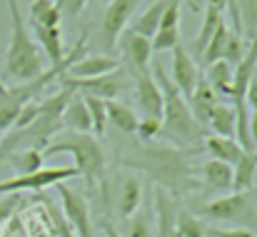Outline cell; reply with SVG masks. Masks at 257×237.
Segmentation results:
<instances>
[{"label":"cell","instance_id":"836d02e7","mask_svg":"<svg viewBox=\"0 0 257 237\" xmlns=\"http://www.w3.org/2000/svg\"><path fill=\"white\" fill-rule=\"evenodd\" d=\"M160 133H163L160 117H143V120H138L135 135L140 138V143H155V138H160Z\"/></svg>","mask_w":257,"mask_h":237},{"label":"cell","instance_id":"44dd1931","mask_svg":"<svg viewBox=\"0 0 257 237\" xmlns=\"http://www.w3.org/2000/svg\"><path fill=\"white\" fill-rule=\"evenodd\" d=\"M105 115H107V125H112L117 133L122 135H135L138 130V115L130 105L120 102V100H107L105 102Z\"/></svg>","mask_w":257,"mask_h":237},{"label":"cell","instance_id":"d6a6232c","mask_svg":"<svg viewBox=\"0 0 257 237\" xmlns=\"http://www.w3.org/2000/svg\"><path fill=\"white\" fill-rule=\"evenodd\" d=\"M245 40H242V35H237V33H232L230 30V35H227V43H225V53H222V60L225 63H230L232 68L245 58Z\"/></svg>","mask_w":257,"mask_h":237},{"label":"cell","instance_id":"6da1fadb","mask_svg":"<svg viewBox=\"0 0 257 237\" xmlns=\"http://www.w3.org/2000/svg\"><path fill=\"white\" fill-rule=\"evenodd\" d=\"M195 150H182L163 143H140L133 150H125L117 162L133 172H145L150 185L163 187L170 195L192 192L200 187L197 182V165Z\"/></svg>","mask_w":257,"mask_h":237},{"label":"cell","instance_id":"ba28073f","mask_svg":"<svg viewBox=\"0 0 257 237\" xmlns=\"http://www.w3.org/2000/svg\"><path fill=\"white\" fill-rule=\"evenodd\" d=\"M143 0H107L100 25H97V43L110 53L117 45V38L122 35V30L130 25L133 15L138 13Z\"/></svg>","mask_w":257,"mask_h":237},{"label":"cell","instance_id":"d6986e66","mask_svg":"<svg viewBox=\"0 0 257 237\" xmlns=\"http://www.w3.org/2000/svg\"><path fill=\"white\" fill-rule=\"evenodd\" d=\"M28 28H30L33 40L38 43V48H43V53L50 58V63H53V65H58V63L65 58L60 28H43V25H35V23H30Z\"/></svg>","mask_w":257,"mask_h":237},{"label":"cell","instance_id":"f35d334b","mask_svg":"<svg viewBox=\"0 0 257 237\" xmlns=\"http://www.w3.org/2000/svg\"><path fill=\"white\" fill-rule=\"evenodd\" d=\"M250 140L257 148V112H250Z\"/></svg>","mask_w":257,"mask_h":237},{"label":"cell","instance_id":"1f68e13d","mask_svg":"<svg viewBox=\"0 0 257 237\" xmlns=\"http://www.w3.org/2000/svg\"><path fill=\"white\" fill-rule=\"evenodd\" d=\"M235 8L240 15L242 35H247L250 40L257 38V0H235Z\"/></svg>","mask_w":257,"mask_h":237},{"label":"cell","instance_id":"4316f807","mask_svg":"<svg viewBox=\"0 0 257 237\" xmlns=\"http://www.w3.org/2000/svg\"><path fill=\"white\" fill-rule=\"evenodd\" d=\"M60 13L53 0H33L30 3V23L43 28H60Z\"/></svg>","mask_w":257,"mask_h":237},{"label":"cell","instance_id":"603a6c76","mask_svg":"<svg viewBox=\"0 0 257 237\" xmlns=\"http://www.w3.org/2000/svg\"><path fill=\"white\" fill-rule=\"evenodd\" d=\"M63 128L73 130V133H90V115H87L83 95L73 92V97L68 100V105L63 110Z\"/></svg>","mask_w":257,"mask_h":237},{"label":"cell","instance_id":"f1b7e54d","mask_svg":"<svg viewBox=\"0 0 257 237\" xmlns=\"http://www.w3.org/2000/svg\"><path fill=\"white\" fill-rule=\"evenodd\" d=\"M205 80L210 82V87H212L220 97H225L227 90H230V82H232V65L225 63V60H217V63L207 65Z\"/></svg>","mask_w":257,"mask_h":237},{"label":"cell","instance_id":"d590c367","mask_svg":"<svg viewBox=\"0 0 257 237\" xmlns=\"http://www.w3.org/2000/svg\"><path fill=\"white\" fill-rule=\"evenodd\" d=\"M207 235H212V237H255V232L247 230V227H212V230H207Z\"/></svg>","mask_w":257,"mask_h":237},{"label":"cell","instance_id":"d4e9b609","mask_svg":"<svg viewBox=\"0 0 257 237\" xmlns=\"http://www.w3.org/2000/svg\"><path fill=\"white\" fill-rule=\"evenodd\" d=\"M220 23H222V13L215 10V8H210V5H205V8H202V23H200L197 38H195V43H192V50H195L197 58H200L202 50L207 48V43H210V38L215 35V30H217Z\"/></svg>","mask_w":257,"mask_h":237},{"label":"cell","instance_id":"8d00e7d4","mask_svg":"<svg viewBox=\"0 0 257 237\" xmlns=\"http://www.w3.org/2000/svg\"><path fill=\"white\" fill-rule=\"evenodd\" d=\"M18 202H20V195H5V197L0 200V222L13 215V210H15Z\"/></svg>","mask_w":257,"mask_h":237},{"label":"cell","instance_id":"ac0fdd59","mask_svg":"<svg viewBox=\"0 0 257 237\" xmlns=\"http://www.w3.org/2000/svg\"><path fill=\"white\" fill-rule=\"evenodd\" d=\"M235 123H237V115H235V107L230 102H217L207 117H205V130L215 133L217 138H235Z\"/></svg>","mask_w":257,"mask_h":237},{"label":"cell","instance_id":"484cf974","mask_svg":"<svg viewBox=\"0 0 257 237\" xmlns=\"http://www.w3.org/2000/svg\"><path fill=\"white\" fill-rule=\"evenodd\" d=\"M43 160H45L43 153H38V150H15L8 158H3V162H8L18 175H30V172L43 170Z\"/></svg>","mask_w":257,"mask_h":237},{"label":"cell","instance_id":"8fae6325","mask_svg":"<svg viewBox=\"0 0 257 237\" xmlns=\"http://www.w3.org/2000/svg\"><path fill=\"white\" fill-rule=\"evenodd\" d=\"M133 78V90L138 95V105L145 117H163V92L158 80L153 78L150 68L148 70H135L130 73Z\"/></svg>","mask_w":257,"mask_h":237},{"label":"cell","instance_id":"52a82bcc","mask_svg":"<svg viewBox=\"0 0 257 237\" xmlns=\"http://www.w3.org/2000/svg\"><path fill=\"white\" fill-rule=\"evenodd\" d=\"M70 177H78V170L73 165H58V167H43L30 175H15L10 180H0V195H20V192H40L45 187L60 185Z\"/></svg>","mask_w":257,"mask_h":237},{"label":"cell","instance_id":"7402d4cb","mask_svg":"<svg viewBox=\"0 0 257 237\" xmlns=\"http://www.w3.org/2000/svg\"><path fill=\"white\" fill-rule=\"evenodd\" d=\"M165 8H168V0H155V3H150V5L133 20L130 30L138 33V35H143V38H148V40H153V35L158 33V25H160V18H163Z\"/></svg>","mask_w":257,"mask_h":237},{"label":"cell","instance_id":"9c48e42d","mask_svg":"<svg viewBox=\"0 0 257 237\" xmlns=\"http://www.w3.org/2000/svg\"><path fill=\"white\" fill-rule=\"evenodd\" d=\"M58 195H60V207L63 215L68 220V225L73 227L75 237H95V225H92V215H90V205L87 200L73 187H68L65 182L55 185Z\"/></svg>","mask_w":257,"mask_h":237},{"label":"cell","instance_id":"e575fe53","mask_svg":"<svg viewBox=\"0 0 257 237\" xmlns=\"http://www.w3.org/2000/svg\"><path fill=\"white\" fill-rule=\"evenodd\" d=\"M85 5H87V0H55V8H58L60 18H68V20L78 18L85 10Z\"/></svg>","mask_w":257,"mask_h":237},{"label":"cell","instance_id":"8992f818","mask_svg":"<svg viewBox=\"0 0 257 237\" xmlns=\"http://www.w3.org/2000/svg\"><path fill=\"white\" fill-rule=\"evenodd\" d=\"M63 80V87L78 92V95H90V97H97V100H117L120 95L130 92L133 90V78L125 68H115L105 75H97V78H85V80H70V78H60Z\"/></svg>","mask_w":257,"mask_h":237},{"label":"cell","instance_id":"ffe728a7","mask_svg":"<svg viewBox=\"0 0 257 237\" xmlns=\"http://www.w3.org/2000/svg\"><path fill=\"white\" fill-rule=\"evenodd\" d=\"M217 102H220V95L210 87V82L205 80V75H200V78H197V85H195V90H192V97L187 100V105H190L195 120H197L202 128H205V117H207V112H210Z\"/></svg>","mask_w":257,"mask_h":237},{"label":"cell","instance_id":"7bdbcfd3","mask_svg":"<svg viewBox=\"0 0 257 237\" xmlns=\"http://www.w3.org/2000/svg\"><path fill=\"white\" fill-rule=\"evenodd\" d=\"M255 185H257V180H255Z\"/></svg>","mask_w":257,"mask_h":237},{"label":"cell","instance_id":"74e56055","mask_svg":"<svg viewBox=\"0 0 257 237\" xmlns=\"http://www.w3.org/2000/svg\"><path fill=\"white\" fill-rule=\"evenodd\" d=\"M245 105L250 112H257V78H252L250 87H247V95H245Z\"/></svg>","mask_w":257,"mask_h":237},{"label":"cell","instance_id":"83f0119b","mask_svg":"<svg viewBox=\"0 0 257 237\" xmlns=\"http://www.w3.org/2000/svg\"><path fill=\"white\" fill-rule=\"evenodd\" d=\"M175 230L180 237H207V225L202 217H197L190 210H177L175 212Z\"/></svg>","mask_w":257,"mask_h":237},{"label":"cell","instance_id":"f546056e","mask_svg":"<svg viewBox=\"0 0 257 237\" xmlns=\"http://www.w3.org/2000/svg\"><path fill=\"white\" fill-rule=\"evenodd\" d=\"M227 35H230V28H227V23L222 20V23L217 25L215 35L210 38L207 48H205V50H202V55H200V63H202L205 68H207V65H212V63H217V60H222V53H225Z\"/></svg>","mask_w":257,"mask_h":237},{"label":"cell","instance_id":"5b68a950","mask_svg":"<svg viewBox=\"0 0 257 237\" xmlns=\"http://www.w3.org/2000/svg\"><path fill=\"white\" fill-rule=\"evenodd\" d=\"M200 215L210 222H222L227 227H257V195L252 190H230L200 207Z\"/></svg>","mask_w":257,"mask_h":237},{"label":"cell","instance_id":"9a60e30c","mask_svg":"<svg viewBox=\"0 0 257 237\" xmlns=\"http://www.w3.org/2000/svg\"><path fill=\"white\" fill-rule=\"evenodd\" d=\"M120 68L117 58H110L105 53H85L63 78H70V80H85V78H97V75H105L110 70Z\"/></svg>","mask_w":257,"mask_h":237},{"label":"cell","instance_id":"cb8c5ba5","mask_svg":"<svg viewBox=\"0 0 257 237\" xmlns=\"http://www.w3.org/2000/svg\"><path fill=\"white\" fill-rule=\"evenodd\" d=\"M257 180V150L245 153L232 165V190H252Z\"/></svg>","mask_w":257,"mask_h":237},{"label":"cell","instance_id":"5bb4252c","mask_svg":"<svg viewBox=\"0 0 257 237\" xmlns=\"http://www.w3.org/2000/svg\"><path fill=\"white\" fill-rule=\"evenodd\" d=\"M197 182L210 190V192H230L232 190V167L225 165V162H217V160H202L200 167H197Z\"/></svg>","mask_w":257,"mask_h":237},{"label":"cell","instance_id":"30bf717a","mask_svg":"<svg viewBox=\"0 0 257 237\" xmlns=\"http://www.w3.org/2000/svg\"><path fill=\"white\" fill-rule=\"evenodd\" d=\"M122 55V60L127 63V73H135V70H148L150 63H153V45L148 38L133 33V30H122V35L117 38V45H115Z\"/></svg>","mask_w":257,"mask_h":237},{"label":"cell","instance_id":"277c9868","mask_svg":"<svg viewBox=\"0 0 257 237\" xmlns=\"http://www.w3.org/2000/svg\"><path fill=\"white\" fill-rule=\"evenodd\" d=\"M8 3V13H10V43L5 50V75L20 82H30L43 73V53L38 48V43L33 40V33L28 28V23L23 20L20 5L18 0H5Z\"/></svg>","mask_w":257,"mask_h":237},{"label":"cell","instance_id":"60d3db41","mask_svg":"<svg viewBox=\"0 0 257 237\" xmlns=\"http://www.w3.org/2000/svg\"><path fill=\"white\" fill-rule=\"evenodd\" d=\"M5 92H8V87H5V85H3V82H0V97H3V95H5Z\"/></svg>","mask_w":257,"mask_h":237},{"label":"cell","instance_id":"7a4b0ae2","mask_svg":"<svg viewBox=\"0 0 257 237\" xmlns=\"http://www.w3.org/2000/svg\"><path fill=\"white\" fill-rule=\"evenodd\" d=\"M150 73H155L153 78L158 80L160 92H163V117H160L163 133H160V135L170 140L168 145L182 148V150H197L200 143H202V138L207 135L205 128L195 120V115H192L187 100H185V97L180 95V90L172 85L170 75L165 73V68H163L158 60L153 63V70H150Z\"/></svg>","mask_w":257,"mask_h":237},{"label":"cell","instance_id":"ab89813d","mask_svg":"<svg viewBox=\"0 0 257 237\" xmlns=\"http://www.w3.org/2000/svg\"><path fill=\"white\" fill-rule=\"evenodd\" d=\"M102 232H105V237H125V235H120V232H117V230H115L110 222H102Z\"/></svg>","mask_w":257,"mask_h":237},{"label":"cell","instance_id":"4fadbf2b","mask_svg":"<svg viewBox=\"0 0 257 237\" xmlns=\"http://www.w3.org/2000/svg\"><path fill=\"white\" fill-rule=\"evenodd\" d=\"M143 197H145V187L140 182L138 175H122L120 177V185H117V197H115V212L120 220H127L140 205H143Z\"/></svg>","mask_w":257,"mask_h":237},{"label":"cell","instance_id":"7c38bea8","mask_svg":"<svg viewBox=\"0 0 257 237\" xmlns=\"http://www.w3.org/2000/svg\"><path fill=\"white\" fill-rule=\"evenodd\" d=\"M170 53H172V63H170L172 85L180 90V95H182L185 100H190V97H192V90H195V85H197V78H200L197 65H195V60L190 58V53H187L182 45L172 48Z\"/></svg>","mask_w":257,"mask_h":237},{"label":"cell","instance_id":"b9f144b4","mask_svg":"<svg viewBox=\"0 0 257 237\" xmlns=\"http://www.w3.org/2000/svg\"><path fill=\"white\" fill-rule=\"evenodd\" d=\"M87 3H92V5H95V3H105V0H87Z\"/></svg>","mask_w":257,"mask_h":237},{"label":"cell","instance_id":"e0dca14e","mask_svg":"<svg viewBox=\"0 0 257 237\" xmlns=\"http://www.w3.org/2000/svg\"><path fill=\"white\" fill-rule=\"evenodd\" d=\"M207 153L210 160H217V162H225V165H235L237 160L245 155L242 145L235 140V138H217V135H205L202 143H200Z\"/></svg>","mask_w":257,"mask_h":237},{"label":"cell","instance_id":"4dcf8cb0","mask_svg":"<svg viewBox=\"0 0 257 237\" xmlns=\"http://www.w3.org/2000/svg\"><path fill=\"white\" fill-rule=\"evenodd\" d=\"M87 107V115H90V133L92 135H105L107 130V115H105V100H97V97H90L83 95Z\"/></svg>","mask_w":257,"mask_h":237},{"label":"cell","instance_id":"2e32d148","mask_svg":"<svg viewBox=\"0 0 257 237\" xmlns=\"http://www.w3.org/2000/svg\"><path fill=\"white\" fill-rule=\"evenodd\" d=\"M155 207H153V190L145 187L143 205L127 217V235L125 237H155Z\"/></svg>","mask_w":257,"mask_h":237},{"label":"cell","instance_id":"3957f363","mask_svg":"<svg viewBox=\"0 0 257 237\" xmlns=\"http://www.w3.org/2000/svg\"><path fill=\"white\" fill-rule=\"evenodd\" d=\"M45 155H70L73 167L87 182V187H100L105 192L107 158L92 133H73V130L58 133L43 150V158Z\"/></svg>","mask_w":257,"mask_h":237}]
</instances>
